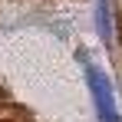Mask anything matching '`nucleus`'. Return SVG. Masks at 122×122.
Listing matches in <instances>:
<instances>
[{
	"mask_svg": "<svg viewBox=\"0 0 122 122\" xmlns=\"http://www.w3.org/2000/svg\"><path fill=\"white\" fill-rule=\"evenodd\" d=\"M82 69H86V86L92 92V106L99 112V122H122L119 106H116V89H112L109 76L102 73L99 66H92L89 60H82Z\"/></svg>",
	"mask_w": 122,
	"mask_h": 122,
	"instance_id": "1",
	"label": "nucleus"
},
{
	"mask_svg": "<svg viewBox=\"0 0 122 122\" xmlns=\"http://www.w3.org/2000/svg\"><path fill=\"white\" fill-rule=\"evenodd\" d=\"M96 26H99L102 40H116V20H112V7H109V0H99V7H96Z\"/></svg>",
	"mask_w": 122,
	"mask_h": 122,
	"instance_id": "2",
	"label": "nucleus"
}]
</instances>
